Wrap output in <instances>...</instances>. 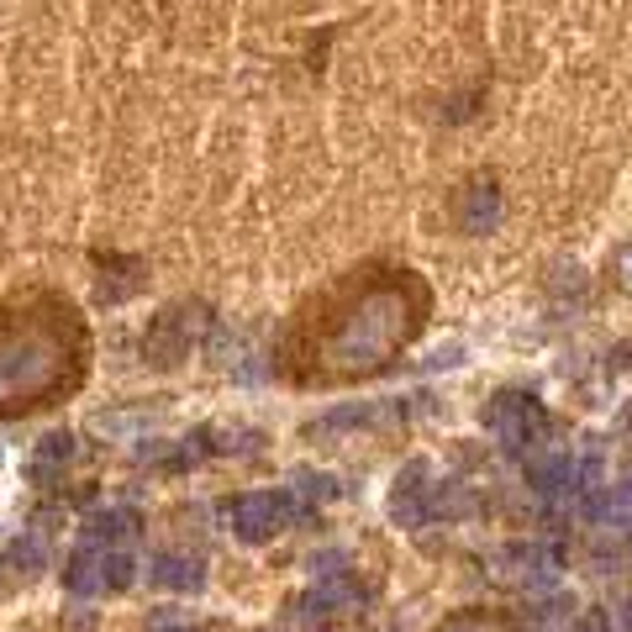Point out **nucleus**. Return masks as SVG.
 I'll list each match as a JSON object with an SVG mask.
<instances>
[{
    "instance_id": "f257e3e1",
    "label": "nucleus",
    "mask_w": 632,
    "mask_h": 632,
    "mask_svg": "<svg viewBox=\"0 0 632 632\" xmlns=\"http://www.w3.org/2000/svg\"><path fill=\"white\" fill-rule=\"evenodd\" d=\"M422 327V285L406 269L375 279L354 275L337 290L300 306L285 333V369L300 385H333V379L375 375L406 348Z\"/></svg>"
},
{
    "instance_id": "20e7f679",
    "label": "nucleus",
    "mask_w": 632,
    "mask_h": 632,
    "mask_svg": "<svg viewBox=\"0 0 632 632\" xmlns=\"http://www.w3.org/2000/svg\"><path fill=\"white\" fill-rule=\"evenodd\" d=\"M296 516V491H258V495H237L233 506H227V522H233L237 537H275L285 522Z\"/></svg>"
},
{
    "instance_id": "6e6552de",
    "label": "nucleus",
    "mask_w": 632,
    "mask_h": 632,
    "mask_svg": "<svg viewBox=\"0 0 632 632\" xmlns=\"http://www.w3.org/2000/svg\"><path fill=\"white\" fill-rule=\"evenodd\" d=\"M69 454H75V437H69V433H53V437H42L38 458H32V480H48V474L59 470V464H69Z\"/></svg>"
},
{
    "instance_id": "f03ea898",
    "label": "nucleus",
    "mask_w": 632,
    "mask_h": 632,
    "mask_svg": "<svg viewBox=\"0 0 632 632\" xmlns=\"http://www.w3.org/2000/svg\"><path fill=\"white\" fill-rule=\"evenodd\" d=\"M90 333L75 300L59 290H27L0 300V416L53 406L85 379Z\"/></svg>"
},
{
    "instance_id": "7ed1b4c3",
    "label": "nucleus",
    "mask_w": 632,
    "mask_h": 632,
    "mask_svg": "<svg viewBox=\"0 0 632 632\" xmlns=\"http://www.w3.org/2000/svg\"><path fill=\"white\" fill-rule=\"evenodd\" d=\"M132 580V559L117 553L111 543H85V549L69 553L63 564V585L75 595H106V591H121Z\"/></svg>"
},
{
    "instance_id": "1a4fd4ad",
    "label": "nucleus",
    "mask_w": 632,
    "mask_h": 632,
    "mask_svg": "<svg viewBox=\"0 0 632 632\" xmlns=\"http://www.w3.org/2000/svg\"><path fill=\"white\" fill-rule=\"evenodd\" d=\"M443 632H501L495 622H485V616H458V622H448Z\"/></svg>"
},
{
    "instance_id": "423d86ee",
    "label": "nucleus",
    "mask_w": 632,
    "mask_h": 632,
    "mask_svg": "<svg viewBox=\"0 0 632 632\" xmlns=\"http://www.w3.org/2000/svg\"><path fill=\"white\" fill-rule=\"evenodd\" d=\"M148 580H154V585H169V591H190V585H200V564L196 559H179V553H158Z\"/></svg>"
},
{
    "instance_id": "0eeeda50",
    "label": "nucleus",
    "mask_w": 632,
    "mask_h": 632,
    "mask_svg": "<svg viewBox=\"0 0 632 632\" xmlns=\"http://www.w3.org/2000/svg\"><path fill=\"white\" fill-rule=\"evenodd\" d=\"M138 533V516L132 512H96L90 516V543H121V537Z\"/></svg>"
},
{
    "instance_id": "39448f33",
    "label": "nucleus",
    "mask_w": 632,
    "mask_h": 632,
    "mask_svg": "<svg viewBox=\"0 0 632 632\" xmlns=\"http://www.w3.org/2000/svg\"><path fill=\"white\" fill-rule=\"evenodd\" d=\"M485 427L495 433L501 448L522 454V448H533L537 437H543L549 416H543V406H537L533 395H501V401L491 406V416H485Z\"/></svg>"
}]
</instances>
